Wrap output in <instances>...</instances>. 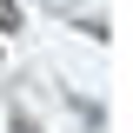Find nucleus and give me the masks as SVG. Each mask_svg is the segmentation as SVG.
<instances>
[{
    "mask_svg": "<svg viewBox=\"0 0 133 133\" xmlns=\"http://www.w3.org/2000/svg\"><path fill=\"white\" fill-rule=\"evenodd\" d=\"M20 27V7H14V0H0V33H14Z\"/></svg>",
    "mask_w": 133,
    "mask_h": 133,
    "instance_id": "nucleus-1",
    "label": "nucleus"
}]
</instances>
